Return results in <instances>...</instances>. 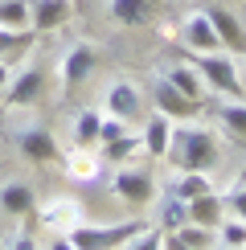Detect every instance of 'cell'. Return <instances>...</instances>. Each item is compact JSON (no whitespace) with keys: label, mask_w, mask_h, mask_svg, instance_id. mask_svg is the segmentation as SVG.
<instances>
[{"label":"cell","mask_w":246,"mask_h":250,"mask_svg":"<svg viewBox=\"0 0 246 250\" xmlns=\"http://www.w3.org/2000/svg\"><path fill=\"white\" fill-rule=\"evenodd\" d=\"M156 13H160V0H111V21H119L127 29L156 21Z\"/></svg>","instance_id":"13"},{"label":"cell","mask_w":246,"mask_h":250,"mask_svg":"<svg viewBox=\"0 0 246 250\" xmlns=\"http://www.w3.org/2000/svg\"><path fill=\"white\" fill-rule=\"evenodd\" d=\"M140 230H148L144 222H123V226H70V234L62 238V246L74 250H111V246H127Z\"/></svg>","instance_id":"2"},{"label":"cell","mask_w":246,"mask_h":250,"mask_svg":"<svg viewBox=\"0 0 246 250\" xmlns=\"http://www.w3.org/2000/svg\"><path fill=\"white\" fill-rule=\"evenodd\" d=\"M136 144H140V140H136V135L127 131L123 140H111V144H102V148H107V160H123V156H127L131 148H136Z\"/></svg>","instance_id":"28"},{"label":"cell","mask_w":246,"mask_h":250,"mask_svg":"<svg viewBox=\"0 0 246 250\" xmlns=\"http://www.w3.org/2000/svg\"><path fill=\"white\" fill-rule=\"evenodd\" d=\"M168 140H172V119L164 115V111L148 115V127H144V135H140V144L148 148V156L164 160V156H168Z\"/></svg>","instance_id":"16"},{"label":"cell","mask_w":246,"mask_h":250,"mask_svg":"<svg viewBox=\"0 0 246 250\" xmlns=\"http://www.w3.org/2000/svg\"><path fill=\"white\" fill-rule=\"evenodd\" d=\"M111 189H115L127 205H148L152 197H156V181H152L148 168H119L115 181H111Z\"/></svg>","instance_id":"8"},{"label":"cell","mask_w":246,"mask_h":250,"mask_svg":"<svg viewBox=\"0 0 246 250\" xmlns=\"http://www.w3.org/2000/svg\"><path fill=\"white\" fill-rule=\"evenodd\" d=\"M213 234L209 226H197V222H184L177 226V230H168L164 234V246H172V250H205V246H213Z\"/></svg>","instance_id":"15"},{"label":"cell","mask_w":246,"mask_h":250,"mask_svg":"<svg viewBox=\"0 0 246 250\" xmlns=\"http://www.w3.org/2000/svg\"><path fill=\"white\" fill-rule=\"evenodd\" d=\"M172 193L184 197V201H193V197H201V193H213V185H209V176H205V172L184 168V172L177 176V185H172Z\"/></svg>","instance_id":"20"},{"label":"cell","mask_w":246,"mask_h":250,"mask_svg":"<svg viewBox=\"0 0 246 250\" xmlns=\"http://www.w3.org/2000/svg\"><path fill=\"white\" fill-rule=\"evenodd\" d=\"M222 209H226V201H222V197L201 193V197H193V201H189V222L218 230V226H222Z\"/></svg>","instance_id":"17"},{"label":"cell","mask_w":246,"mask_h":250,"mask_svg":"<svg viewBox=\"0 0 246 250\" xmlns=\"http://www.w3.org/2000/svg\"><path fill=\"white\" fill-rule=\"evenodd\" d=\"M8 144L17 148L20 160H29V164H62V152H58V140H54V131L49 127H41V123H20V127L8 131Z\"/></svg>","instance_id":"3"},{"label":"cell","mask_w":246,"mask_h":250,"mask_svg":"<svg viewBox=\"0 0 246 250\" xmlns=\"http://www.w3.org/2000/svg\"><path fill=\"white\" fill-rule=\"evenodd\" d=\"M123 135H127V123H123V119H115V115H111V119H102V123H99V144L123 140Z\"/></svg>","instance_id":"27"},{"label":"cell","mask_w":246,"mask_h":250,"mask_svg":"<svg viewBox=\"0 0 246 250\" xmlns=\"http://www.w3.org/2000/svg\"><path fill=\"white\" fill-rule=\"evenodd\" d=\"M152 103H156V111H164L168 119H193L201 111V103L189 99V95H181L168 78H156V86H152Z\"/></svg>","instance_id":"9"},{"label":"cell","mask_w":246,"mask_h":250,"mask_svg":"<svg viewBox=\"0 0 246 250\" xmlns=\"http://www.w3.org/2000/svg\"><path fill=\"white\" fill-rule=\"evenodd\" d=\"M99 123H102V115H95V111H82V115L74 119V144L78 148L99 144Z\"/></svg>","instance_id":"24"},{"label":"cell","mask_w":246,"mask_h":250,"mask_svg":"<svg viewBox=\"0 0 246 250\" xmlns=\"http://www.w3.org/2000/svg\"><path fill=\"white\" fill-rule=\"evenodd\" d=\"M184 222H189V201L172 193L168 201L160 205V230H177V226H184Z\"/></svg>","instance_id":"23"},{"label":"cell","mask_w":246,"mask_h":250,"mask_svg":"<svg viewBox=\"0 0 246 250\" xmlns=\"http://www.w3.org/2000/svg\"><path fill=\"white\" fill-rule=\"evenodd\" d=\"M4 246H20V250H33V246H37V238H33V234H20V238H8Z\"/></svg>","instance_id":"31"},{"label":"cell","mask_w":246,"mask_h":250,"mask_svg":"<svg viewBox=\"0 0 246 250\" xmlns=\"http://www.w3.org/2000/svg\"><path fill=\"white\" fill-rule=\"evenodd\" d=\"M209 21H213V33L226 49H234V54H246V29L242 21L234 13H226V8H209Z\"/></svg>","instance_id":"14"},{"label":"cell","mask_w":246,"mask_h":250,"mask_svg":"<svg viewBox=\"0 0 246 250\" xmlns=\"http://www.w3.org/2000/svg\"><path fill=\"white\" fill-rule=\"evenodd\" d=\"M33 4L29 0H0V25L4 29H29Z\"/></svg>","instance_id":"21"},{"label":"cell","mask_w":246,"mask_h":250,"mask_svg":"<svg viewBox=\"0 0 246 250\" xmlns=\"http://www.w3.org/2000/svg\"><path fill=\"white\" fill-rule=\"evenodd\" d=\"M4 95H8V107H41V103L49 99V70H45V62H33V66H25L17 78H8Z\"/></svg>","instance_id":"4"},{"label":"cell","mask_w":246,"mask_h":250,"mask_svg":"<svg viewBox=\"0 0 246 250\" xmlns=\"http://www.w3.org/2000/svg\"><path fill=\"white\" fill-rule=\"evenodd\" d=\"M177 37H181V45H184V49H193V54H213V49L222 45L218 33H213L209 13H193V17L177 29Z\"/></svg>","instance_id":"10"},{"label":"cell","mask_w":246,"mask_h":250,"mask_svg":"<svg viewBox=\"0 0 246 250\" xmlns=\"http://www.w3.org/2000/svg\"><path fill=\"white\" fill-rule=\"evenodd\" d=\"M168 156L177 160V168H193V172H209L218 164V140H213L205 127H172L168 140Z\"/></svg>","instance_id":"1"},{"label":"cell","mask_w":246,"mask_h":250,"mask_svg":"<svg viewBox=\"0 0 246 250\" xmlns=\"http://www.w3.org/2000/svg\"><path fill=\"white\" fill-rule=\"evenodd\" d=\"M197 74H201V82L209 90H222V95H230V99H246L242 95V82H238V66H234V58L230 54H197Z\"/></svg>","instance_id":"5"},{"label":"cell","mask_w":246,"mask_h":250,"mask_svg":"<svg viewBox=\"0 0 246 250\" xmlns=\"http://www.w3.org/2000/svg\"><path fill=\"white\" fill-rule=\"evenodd\" d=\"M107 111L115 119H123V123L144 119V95H140V86H136V82H127V78L111 82V86H107Z\"/></svg>","instance_id":"7"},{"label":"cell","mask_w":246,"mask_h":250,"mask_svg":"<svg viewBox=\"0 0 246 250\" xmlns=\"http://www.w3.org/2000/svg\"><path fill=\"white\" fill-rule=\"evenodd\" d=\"M218 119H222V127L234 135V140H242L246 144V99L238 103H226V107H218Z\"/></svg>","instance_id":"19"},{"label":"cell","mask_w":246,"mask_h":250,"mask_svg":"<svg viewBox=\"0 0 246 250\" xmlns=\"http://www.w3.org/2000/svg\"><path fill=\"white\" fill-rule=\"evenodd\" d=\"M29 4H33V17H29L33 33H54L74 17V0H29Z\"/></svg>","instance_id":"11"},{"label":"cell","mask_w":246,"mask_h":250,"mask_svg":"<svg viewBox=\"0 0 246 250\" xmlns=\"http://www.w3.org/2000/svg\"><path fill=\"white\" fill-rule=\"evenodd\" d=\"M164 78H168L172 86L181 90V95H189V99H197V103H201L205 82H201V74H197V66H168V70H164Z\"/></svg>","instance_id":"18"},{"label":"cell","mask_w":246,"mask_h":250,"mask_svg":"<svg viewBox=\"0 0 246 250\" xmlns=\"http://www.w3.org/2000/svg\"><path fill=\"white\" fill-rule=\"evenodd\" d=\"M218 242H222V246H234V250H246V222H242V217L222 222V226H218Z\"/></svg>","instance_id":"25"},{"label":"cell","mask_w":246,"mask_h":250,"mask_svg":"<svg viewBox=\"0 0 246 250\" xmlns=\"http://www.w3.org/2000/svg\"><path fill=\"white\" fill-rule=\"evenodd\" d=\"M226 205L234 209V217H242V222H246V185H242V189H234L230 197H226Z\"/></svg>","instance_id":"29"},{"label":"cell","mask_w":246,"mask_h":250,"mask_svg":"<svg viewBox=\"0 0 246 250\" xmlns=\"http://www.w3.org/2000/svg\"><path fill=\"white\" fill-rule=\"evenodd\" d=\"M8 78H13V74H8V66H4V62H0V90L8 86Z\"/></svg>","instance_id":"32"},{"label":"cell","mask_w":246,"mask_h":250,"mask_svg":"<svg viewBox=\"0 0 246 250\" xmlns=\"http://www.w3.org/2000/svg\"><path fill=\"white\" fill-rule=\"evenodd\" d=\"M29 45H33V33H25V29H4V25H0V62L25 54Z\"/></svg>","instance_id":"22"},{"label":"cell","mask_w":246,"mask_h":250,"mask_svg":"<svg viewBox=\"0 0 246 250\" xmlns=\"http://www.w3.org/2000/svg\"><path fill=\"white\" fill-rule=\"evenodd\" d=\"M37 209V193H33V185H25V181H8V185H0V213H8V217H29Z\"/></svg>","instance_id":"12"},{"label":"cell","mask_w":246,"mask_h":250,"mask_svg":"<svg viewBox=\"0 0 246 250\" xmlns=\"http://www.w3.org/2000/svg\"><path fill=\"white\" fill-rule=\"evenodd\" d=\"M70 172H74V176H86V181H90V176H95V160H86V156H82V160H70Z\"/></svg>","instance_id":"30"},{"label":"cell","mask_w":246,"mask_h":250,"mask_svg":"<svg viewBox=\"0 0 246 250\" xmlns=\"http://www.w3.org/2000/svg\"><path fill=\"white\" fill-rule=\"evenodd\" d=\"M95 62H99L95 45H86V41L70 45V54L62 58V90H66V95H74V90L82 86V82H86L90 74H95Z\"/></svg>","instance_id":"6"},{"label":"cell","mask_w":246,"mask_h":250,"mask_svg":"<svg viewBox=\"0 0 246 250\" xmlns=\"http://www.w3.org/2000/svg\"><path fill=\"white\" fill-rule=\"evenodd\" d=\"M45 222H49V226H62V230H70V226H74V205L62 201V205H54V209H45Z\"/></svg>","instance_id":"26"}]
</instances>
